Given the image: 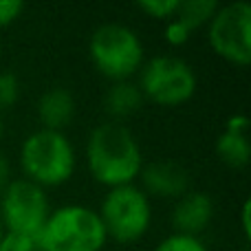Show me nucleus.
Instances as JSON below:
<instances>
[{"label": "nucleus", "mask_w": 251, "mask_h": 251, "mask_svg": "<svg viewBox=\"0 0 251 251\" xmlns=\"http://www.w3.org/2000/svg\"><path fill=\"white\" fill-rule=\"evenodd\" d=\"M86 163L93 178L104 185H132L143 168V154L137 137L124 124H100L86 143Z\"/></svg>", "instance_id": "1"}, {"label": "nucleus", "mask_w": 251, "mask_h": 251, "mask_svg": "<svg viewBox=\"0 0 251 251\" xmlns=\"http://www.w3.org/2000/svg\"><path fill=\"white\" fill-rule=\"evenodd\" d=\"M104 223L86 205H62L49 214L35 236L38 251H101L106 245Z\"/></svg>", "instance_id": "2"}, {"label": "nucleus", "mask_w": 251, "mask_h": 251, "mask_svg": "<svg viewBox=\"0 0 251 251\" xmlns=\"http://www.w3.org/2000/svg\"><path fill=\"white\" fill-rule=\"evenodd\" d=\"M20 165L31 183L53 187L66 183L75 172V150L64 132L40 128L25 139Z\"/></svg>", "instance_id": "3"}, {"label": "nucleus", "mask_w": 251, "mask_h": 251, "mask_svg": "<svg viewBox=\"0 0 251 251\" xmlns=\"http://www.w3.org/2000/svg\"><path fill=\"white\" fill-rule=\"evenodd\" d=\"M91 60L104 77L126 82L143 66V44L130 26L119 22L101 25L91 35Z\"/></svg>", "instance_id": "4"}, {"label": "nucleus", "mask_w": 251, "mask_h": 251, "mask_svg": "<svg viewBox=\"0 0 251 251\" xmlns=\"http://www.w3.org/2000/svg\"><path fill=\"white\" fill-rule=\"evenodd\" d=\"M100 218L106 236L117 243H134L148 231L152 221V207L148 194L137 185L113 187L101 201Z\"/></svg>", "instance_id": "5"}, {"label": "nucleus", "mask_w": 251, "mask_h": 251, "mask_svg": "<svg viewBox=\"0 0 251 251\" xmlns=\"http://www.w3.org/2000/svg\"><path fill=\"white\" fill-rule=\"evenodd\" d=\"M139 71L141 95L159 106H181L196 93V73L181 57L156 55Z\"/></svg>", "instance_id": "6"}, {"label": "nucleus", "mask_w": 251, "mask_h": 251, "mask_svg": "<svg viewBox=\"0 0 251 251\" xmlns=\"http://www.w3.org/2000/svg\"><path fill=\"white\" fill-rule=\"evenodd\" d=\"M209 47L231 64L245 66L251 62V4L236 0L218 7L209 20Z\"/></svg>", "instance_id": "7"}, {"label": "nucleus", "mask_w": 251, "mask_h": 251, "mask_svg": "<svg viewBox=\"0 0 251 251\" xmlns=\"http://www.w3.org/2000/svg\"><path fill=\"white\" fill-rule=\"evenodd\" d=\"M49 214L51 207L44 187L31 183L29 178H16L0 194V218L7 227L4 231L35 238L47 223Z\"/></svg>", "instance_id": "8"}, {"label": "nucleus", "mask_w": 251, "mask_h": 251, "mask_svg": "<svg viewBox=\"0 0 251 251\" xmlns=\"http://www.w3.org/2000/svg\"><path fill=\"white\" fill-rule=\"evenodd\" d=\"M214 216V201L207 192H185L172 212L174 234L199 236Z\"/></svg>", "instance_id": "9"}, {"label": "nucleus", "mask_w": 251, "mask_h": 251, "mask_svg": "<svg viewBox=\"0 0 251 251\" xmlns=\"http://www.w3.org/2000/svg\"><path fill=\"white\" fill-rule=\"evenodd\" d=\"M141 183L146 187V192L154 196H178L181 199L187 192L190 185V176H187L185 168H181L174 161H154V163H148L141 168L139 172Z\"/></svg>", "instance_id": "10"}, {"label": "nucleus", "mask_w": 251, "mask_h": 251, "mask_svg": "<svg viewBox=\"0 0 251 251\" xmlns=\"http://www.w3.org/2000/svg\"><path fill=\"white\" fill-rule=\"evenodd\" d=\"M75 100L69 88H49L38 101V117L47 130H60L73 119Z\"/></svg>", "instance_id": "11"}, {"label": "nucleus", "mask_w": 251, "mask_h": 251, "mask_svg": "<svg viewBox=\"0 0 251 251\" xmlns=\"http://www.w3.org/2000/svg\"><path fill=\"white\" fill-rule=\"evenodd\" d=\"M141 101H143V95H141V91H139V86L128 82V79H126V82H115V86H110L104 97L106 113L117 119L134 115L141 108Z\"/></svg>", "instance_id": "12"}, {"label": "nucleus", "mask_w": 251, "mask_h": 251, "mask_svg": "<svg viewBox=\"0 0 251 251\" xmlns=\"http://www.w3.org/2000/svg\"><path fill=\"white\" fill-rule=\"evenodd\" d=\"M216 152L223 163H227L229 168H245L251 159V146L247 134L225 130L216 141Z\"/></svg>", "instance_id": "13"}, {"label": "nucleus", "mask_w": 251, "mask_h": 251, "mask_svg": "<svg viewBox=\"0 0 251 251\" xmlns=\"http://www.w3.org/2000/svg\"><path fill=\"white\" fill-rule=\"evenodd\" d=\"M216 9H218L216 0H181L176 13H174V20H178L192 33L194 29H199L205 22L212 20Z\"/></svg>", "instance_id": "14"}, {"label": "nucleus", "mask_w": 251, "mask_h": 251, "mask_svg": "<svg viewBox=\"0 0 251 251\" xmlns=\"http://www.w3.org/2000/svg\"><path fill=\"white\" fill-rule=\"evenodd\" d=\"M154 251H207L205 243L199 236H185V234H170L156 245Z\"/></svg>", "instance_id": "15"}, {"label": "nucleus", "mask_w": 251, "mask_h": 251, "mask_svg": "<svg viewBox=\"0 0 251 251\" xmlns=\"http://www.w3.org/2000/svg\"><path fill=\"white\" fill-rule=\"evenodd\" d=\"M181 0H141L137 4L141 11H146L148 16L159 18V20H172L176 13Z\"/></svg>", "instance_id": "16"}, {"label": "nucleus", "mask_w": 251, "mask_h": 251, "mask_svg": "<svg viewBox=\"0 0 251 251\" xmlns=\"http://www.w3.org/2000/svg\"><path fill=\"white\" fill-rule=\"evenodd\" d=\"M18 93H20L18 77L11 71H2L0 73V108H11L18 100Z\"/></svg>", "instance_id": "17"}, {"label": "nucleus", "mask_w": 251, "mask_h": 251, "mask_svg": "<svg viewBox=\"0 0 251 251\" xmlns=\"http://www.w3.org/2000/svg\"><path fill=\"white\" fill-rule=\"evenodd\" d=\"M0 251H38V245L31 236L4 231L2 238H0Z\"/></svg>", "instance_id": "18"}, {"label": "nucleus", "mask_w": 251, "mask_h": 251, "mask_svg": "<svg viewBox=\"0 0 251 251\" xmlns=\"http://www.w3.org/2000/svg\"><path fill=\"white\" fill-rule=\"evenodd\" d=\"M25 11V4L20 0H0V26H7Z\"/></svg>", "instance_id": "19"}, {"label": "nucleus", "mask_w": 251, "mask_h": 251, "mask_svg": "<svg viewBox=\"0 0 251 251\" xmlns=\"http://www.w3.org/2000/svg\"><path fill=\"white\" fill-rule=\"evenodd\" d=\"M187 38H190V31H187L181 22L174 20V18L172 20H168V26H165V40H168L170 44H174V47L185 44Z\"/></svg>", "instance_id": "20"}, {"label": "nucleus", "mask_w": 251, "mask_h": 251, "mask_svg": "<svg viewBox=\"0 0 251 251\" xmlns=\"http://www.w3.org/2000/svg\"><path fill=\"white\" fill-rule=\"evenodd\" d=\"M247 128H249V117L247 115H234V117L227 119V128L229 132H245L247 134Z\"/></svg>", "instance_id": "21"}, {"label": "nucleus", "mask_w": 251, "mask_h": 251, "mask_svg": "<svg viewBox=\"0 0 251 251\" xmlns=\"http://www.w3.org/2000/svg\"><path fill=\"white\" fill-rule=\"evenodd\" d=\"M11 183V168H9V161L4 154H0V194L4 192V187Z\"/></svg>", "instance_id": "22"}, {"label": "nucleus", "mask_w": 251, "mask_h": 251, "mask_svg": "<svg viewBox=\"0 0 251 251\" xmlns=\"http://www.w3.org/2000/svg\"><path fill=\"white\" fill-rule=\"evenodd\" d=\"M240 221H243V231L247 238H251V201L245 199L243 209H240Z\"/></svg>", "instance_id": "23"}, {"label": "nucleus", "mask_w": 251, "mask_h": 251, "mask_svg": "<svg viewBox=\"0 0 251 251\" xmlns=\"http://www.w3.org/2000/svg\"><path fill=\"white\" fill-rule=\"evenodd\" d=\"M2 234H4V225H2V218H0V238H2Z\"/></svg>", "instance_id": "24"}, {"label": "nucleus", "mask_w": 251, "mask_h": 251, "mask_svg": "<svg viewBox=\"0 0 251 251\" xmlns=\"http://www.w3.org/2000/svg\"><path fill=\"white\" fill-rule=\"evenodd\" d=\"M2 132H4V126H2V119H0V139H2Z\"/></svg>", "instance_id": "25"}]
</instances>
